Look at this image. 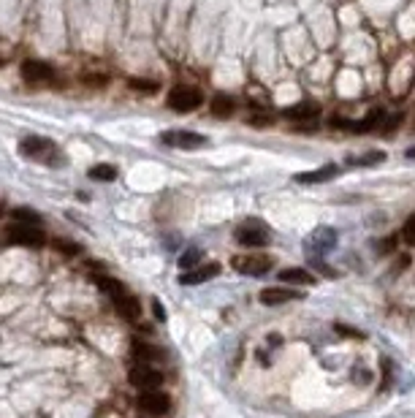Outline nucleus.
<instances>
[{
    "label": "nucleus",
    "instance_id": "obj_13",
    "mask_svg": "<svg viewBox=\"0 0 415 418\" xmlns=\"http://www.w3.org/2000/svg\"><path fill=\"white\" fill-rule=\"evenodd\" d=\"M318 114H320V106L315 101H299L296 106L285 109V117L290 123H312V120H318Z\"/></svg>",
    "mask_w": 415,
    "mask_h": 418
},
{
    "label": "nucleus",
    "instance_id": "obj_9",
    "mask_svg": "<svg viewBox=\"0 0 415 418\" xmlns=\"http://www.w3.org/2000/svg\"><path fill=\"white\" fill-rule=\"evenodd\" d=\"M236 242L242 247H266L269 245V231L261 223L250 220V223H242L236 228Z\"/></svg>",
    "mask_w": 415,
    "mask_h": 418
},
{
    "label": "nucleus",
    "instance_id": "obj_18",
    "mask_svg": "<svg viewBox=\"0 0 415 418\" xmlns=\"http://www.w3.org/2000/svg\"><path fill=\"white\" fill-rule=\"evenodd\" d=\"M131 353H134V358L136 361H141V364H149V361H158L163 353L158 348H152L149 343H141V340H136L134 343V348H131Z\"/></svg>",
    "mask_w": 415,
    "mask_h": 418
},
{
    "label": "nucleus",
    "instance_id": "obj_15",
    "mask_svg": "<svg viewBox=\"0 0 415 418\" xmlns=\"http://www.w3.org/2000/svg\"><path fill=\"white\" fill-rule=\"evenodd\" d=\"M340 174L337 166H323V169H315V171H304V174H296V182L301 185H320V182H329Z\"/></svg>",
    "mask_w": 415,
    "mask_h": 418
},
{
    "label": "nucleus",
    "instance_id": "obj_26",
    "mask_svg": "<svg viewBox=\"0 0 415 418\" xmlns=\"http://www.w3.org/2000/svg\"><path fill=\"white\" fill-rule=\"evenodd\" d=\"M84 84H90V87H106V84H109V79H106L103 73H95V76H92V73H87V76H84Z\"/></svg>",
    "mask_w": 415,
    "mask_h": 418
},
{
    "label": "nucleus",
    "instance_id": "obj_25",
    "mask_svg": "<svg viewBox=\"0 0 415 418\" xmlns=\"http://www.w3.org/2000/svg\"><path fill=\"white\" fill-rule=\"evenodd\" d=\"M402 239H405V245H415V212L405 220V225H402Z\"/></svg>",
    "mask_w": 415,
    "mask_h": 418
},
{
    "label": "nucleus",
    "instance_id": "obj_31",
    "mask_svg": "<svg viewBox=\"0 0 415 418\" xmlns=\"http://www.w3.org/2000/svg\"><path fill=\"white\" fill-rule=\"evenodd\" d=\"M399 123H402V114H394V117L388 120V125H383V134H391V131H394Z\"/></svg>",
    "mask_w": 415,
    "mask_h": 418
},
{
    "label": "nucleus",
    "instance_id": "obj_6",
    "mask_svg": "<svg viewBox=\"0 0 415 418\" xmlns=\"http://www.w3.org/2000/svg\"><path fill=\"white\" fill-rule=\"evenodd\" d=\"M19 152H22L25 158L52 163V158H55L58 147H55V141L44 139V136H25V139H22V144H19Z\"/></svg>",
    "mask_w": 415,
    "mask_h": 418
},
{
    "label": "nucleus",
    "instance_id": "obj_28",
    "mask_svg": "<svg viewBox=\"0 0 415 418\" xmlns=\"http://www.w3.org/2000/svg\"><path fill=\"white\" fill-rule=\"evenodd\" d=\"M340 334H345V337H355V340H364V332H358V329H350V326H342V323H337L334 326Z\"/></svg>",
    "mask_w": 415,
    "mask_h": 418
},
{
    "label": "nucleus",
    "instance_id": "obj_11",
    "mask_svg": "<svg viewBox=\"0 0 415 418\" xmlns=\"http://www.w3.org/2000/svg\"><path fill=\"white\" fill-rule=\"evenodd\" d=\"M160 144L177 147V149H199L207 144V136L193 134V131H166V134H160Z\"/></svg>",
    "mask_w": 415,
    "mask_h": 418
},
{
    "label": "nucleus",
    "instance_id": "obj_33",
    "mask_svg": "<svg viewBox=\"0 0 415 418\" xmlns=\"http://www.w3.org/2000/svg\"><path fill=\"white\" fill-rule=\"evenodd\" d=\"M407 158H415V147L413 149H407Z\"/></svg>",
    "mask_w": 415,
    "mask_h": 418
},
{
    "label": "nucleus",
    "instance_id": "obj_3",
    "mask_svg": "<svg viewBox=\"0 0 415 418\" xmlns=\"http://www.w3.org/2000/svg\"><path fill=\"white\" fill-rule=\"evenodd\" d=\"M231 267H234L239 275L264 278L266 272L275 269V258H272V256H264V253H244V256H234V258H231Z\"/></svg>",
    "mask_w": 415,
    "mask_h": 418
},
{
    "label": "nucleus",
    "instance_id": "obj_12",
    "mask_svg": "<svg viewBox=\"0 0 415 418\" xmlns=\"http://www.w3.org/2000/svg\"><path fill=\"white\" fill-rule=\"evenodd\" d=\"M307 245V256H323L326 250H331L337 245V231L334 228H315L312 236L304 242Z\"/></svg>",
    "mask_w": 415,
    "mask_h": 418
},
{
    "label": "nucleus",
    "instance_id": "obj_5",
    "mask_svg": "<svg viewBox=\"0 0 415 418\" xmlns=\"http://www.w3.org/2000/svg\"><path fill=\"white\" fill-rule=\"evenodd\" d=\"M383 120H386V112H383V109H372V112H369L364 120H358V123H350V120H342V117H331L329 125L337 128V131H347V134H369V131L380 128Z\"/></svg>",
    "mask_w": 415,
    "mask_h": 418
},
{
    "label": "nucleus",
    "instance_id": "obj_2",
    "mask_svg": "<svg viewBox=\"0 0 415 418\" xmlns=\"http://www.w3.org/2000/svg\"><path fill=\"white\" fill-rule=\"evenodd\" d=\"M166 103H168V109H171V112H177V114H190V112H196V109L204 103V95H201V90H199V87L179 84V87L168 90Z\"/></svg>",
    "mask_w": 415,
    "mask_h": 418
},
{
    "label": "nucleus",
    "instance_id": "obj_32",
    "mask_svg": "<svg viewBox=\"0 0 415 418\" xmlns=\"http://www.w3.org/2000/svg\"><path fill=\"white\" fill-rule=\"evenodd\" d=\"M152 312H155V318H158V321H166V310H163V304H160V302H152Z\"/></svg>",
    "mask_w": 415,
    "mask_h": 418
},
{
    "label": "nucleus",
    "instance_id": "obj_7",
    "mask_svg": "<svg viewBox=\"0 0 415 418\" xmlns=\"http://www.w3.org/2000/svg\"><path fill=\"white\" fill-rule=\"evenodd\" d=\"M128 380H131V386L138 389V391H155V389H160V383H163V372H158V369L149 367V364H136V367L128 372Z\"/></svg>",
    "mask_w": 415,
    "mask_h": 418
},
{
    "label": "nucleus",
    "instance_id": "obj_20",
    "mask_svg": "<svg viewBox=\"0 0 415 418\" xmlns=\"http://www.w3.org/2000/svg\"><path fill=\"white\" fill-rule=\"evenodd\" d=\"M87 174H90V180H95V182H114V180H117V169L109 166V163H98V166H92Z\"/></svg>",
    "mask_w": 415,
    "mask_h": 418
},
{
    "label": "nucleus",
    "instance_id": "obj_23",
    "mask_svg": "<svg viewBox=\"0 0 415 418\" xmlns=\"http://www.w3.org/2000/svg\"><path fill=\"white\" fill-rule=\"evenodd\" d=\"M383 160H386V152L383 149H375V152H366L364 158H353L350 163H355V166H377Z\"/></svg>",
    "mask_w": 415,
    "mask_h": 418
},
{
    "label": "nucleus",
    "instance_id": "obj_1",
    "mask_svg": "<svg viewBox=\"0 0 415 418\" xmlns=\"http://www.w3.org/2000/svg\"><path fill=\"white\" fill-rule=\"evenodd\" d=\"M98 285L109 293L112 304L117 307V312H120L125 321H138V318H141V304H138V299L123 285V282H117V280H112V278H101L98 280Z\"/></svg>",
    "mask_w": 415,
    "mask_h": 418
},
{
    "label": "nucleus",
    "instance_id": "obj_14",
    "mask_svg": "<svg viewBox=\"0 0 415 418\" xmlns=\"http://www.w3.org/2000/svg\"><path fill=\"white\" fill-rule=\"evenodd\" d=\"M217 275H220V264H204V267H196V269H188L185 275H179V282L182 285H199V282H207Z\"/></svg>",
    "mask_w": 415,
    "mask_h": 418
},
{
    "label": "nucleus",
    "instance_id": "obj_30",
    "mask_svg": "<svg viewBox=\"0 0 415 418\" xmlns=\"http://www.w3.org/2000/svg\"><path fill=\"white\" fill-rule=\"evenodd\" d=\"M60 250H66V256H76V253H81V247L79 245H71V242H55Z\"/></svg>",
    "mask_w": 415,
    "mask_h": 418
},
{
    "label": "nucleus",
    "instance_id": "obj_16",
    "mask_svg": "<svg viewBox=\"0 0 415 418\" xmlns=\"http://www.w3.org/2000/svg\"><path fill=\"white\" fill-rule=\"evenodd\" d=\"M290 299H299V293L290 291V288H266V291H261V304H266V307L285 304Z\"/></svg>",
    "mask_w": 415,
    "mask_h": 418
},
{
    "label": "nucleus",
    "instance_id": "obj_34",
    "mask_svg": "<svg viewBox=\"0 0 415 418\" xmlns=\"http://www.w3.org/2000/svg\"><path fill=\"white\" fill-rule=\"evenodd\" d=\"M0 69H3V60H0Z\"/></svg>",
    "mask_w": 415,
    "mask_h": 418
},
{
    "label": "nucleus",
    "instance_id": "obj_17",
    "mask_svg": "<svg viewBox=\"0 0 415 418\" xmlns=\"http://www.w3.org/2000/svg\"><path fill=\"white\" fill-rule=\"evenodd\" d=\"M209 112H212L214 117H231V114L236 112V103H234V98H228V95H214V98L209 101Z\"/></svg>",
    "mask_w": 415,
    "mask_h": 418
},
{
    "label": "nucleus",
    "instance_id": "obj_10",
    "mask_svg": "<svg viewBox=\"0 0 415 418\" xmlns=\"http://www.w3.org/2000/svg\"><path fill=\"white\" fill-rule=\"evenodd\" d=\"M19 73H22V79L27 84H49L55 79V69L49 63H44V60H25L19 66Z\"/></svg>",
    "mask_w": 415,
    "mask_h": 418
},
{
    "label": "nucleus",
    "instance_id": "obj_22",
    "mask_svg": "<svg viewBox=\"0 0 415 418\" xmlns=\"http://www.w3.org/2000/svg\"><path fill=\"white\" fill-rule=\"evenodd\" d=\"M201 261V250L199 247H190V250H185L182 256H179V269H196V264Z\"/></svg>",
    "mask_w": 415,
    "mask_h": 418
},
{
    "label": "nucleus",
    "instance_id": "obj_29",
    "mask_svg": "<svg viewBox=\"0 0 415 418\" xmlns=\"http://www.w3.org/2000/svg\"><path fill=\"white\" fill-rule=\"evenodd\" d=\"M250 125H253V128H264V125H272V114H269V117H264V114H253V117H250Z\"/></svg>",
    "mask_w": 415,
    "mask_h": 418
},
{
    "label": "nucleus",
    "instance_id": "obj_27",
    "mask_svg": "<svg viewBox=\"0 0 415 418\" xmlns=\"http://www.w3.org/2000/svg\"><path fill=\"white\" fill-rule=\"evenodd\" d=\"M394 245H397V236H391V239H383V242H375V247H377V253H394Z\"/></svg>",
    "mask_w": 415,
    "mask_h": 418
},
{
    "label": "nucleus",
    "instance_id": "obj_4",
    "mask_svg": "<svg viewBox=\"0 0 415 418\" xmlns=\"http://www.w3.org/2000/svg\"><path fill=\"white\" fill-rule=\"evenodd\" d=\"M5 242H11V245H22V247H41V245H47V236H44L41 225L11 223V225L5 228Z\"/></svg>",
    "mask_w": 415,
    "mask_h": 418
},
{
    "label": "nucleus",
    "instance_id": "obj_19",
    "mask_svg": "<svg viewBox=\"0 0 415 418\" xmlns=\"http://www.w3.org/2000/svg\"><path fill=\"white\" fill-rule=\"evenodd\" d=\"M279 280L288 282V285H310V282H312V275H310L307 269L293 267V269H282V272H279Z\"/></svg>",
    "mask_w": 415,
    "mask_h": 418
},
{
    "label": "nucleus",
    "instance_id": "obj_21",
    "mask_svg": "<svg viewBox=\"0 0 415 418\" xmlns=\"http://www.w3.org/2000/svg\"><path fill=\"white\" fill-rule=\"evenodd\" d=\"M14 220H16V223H25V225H41V214L27 207L14 209Z\"/></svg>",
    "mask_w": 415,
    "mask_h": 418
},
{
    "label": "nucleus",
    "instance_id": "obj_8",
    "mask_svg": "<svg viewBox=\"0 0 415 418\" xmlns=\"http://www.w3.org/2000/svg\"><path fill=\"white\" fill-rule=\"evenodd\" d=\"M136 405H138V410H144V413H149V416H166V413L171 410V397L163 394L160 389H155V391H141Z\"/></svg>",
    "mask_w": 415,
    "mask_h": 418
},
{
    "label": "nucleus",
    "instance_id": "obj_24",
    "mask_svg": "<svg viewBox=\"0 0 415 418\" xmlns=\"http://www.w3.org/2000/svg\"><path fill=\"white\" fill-rule=\"evenodd\" d=\"M128 87L136 93H158V82H152V79H131Z\"/></svg>",
    "mask_w": 415,
    "mask_h": 418
}]
</instances>
